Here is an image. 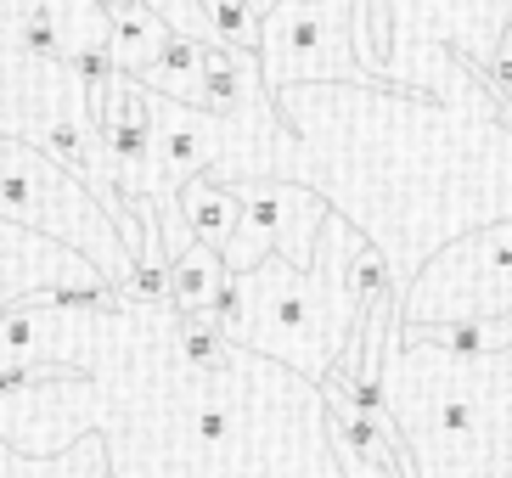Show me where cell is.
I'll list each match as a JSON object with an SVG mask.
<instances>
[{"instance_id": "cell-1", "label": "cell", "mask_w": 512, "mask_h": 478, "mask_svg": "<svg viewBox=\"0 0 512 478\" xmlns=\"http://www.w3.org/2000/svg\"><path fill=\"white\" fill-rule=\"evenodd\" d=\"M220 276H226L220 248L192 242V248L169 265V304H175V310H197V304H209V293L220 287Z\"/></svg>"}, {"instance_id": "cell-2", "label": "cell", "mask_w": 512, "mask_h": 478, "mask_svg": "<svg viewBox=\"0 0 512 478\" xmlns=\"http://www.w3.org/2000/svg\"><path fill=\"white\" fill-rule=\"evenodd\" d=\"M411 338H428V344L451 349V355H462V360H479V355H490V349L512 344V332H490V327H479V321H451V327H428V332H411Z\"/></svg>"}, {"instance_id": "cell-3", "label": "cell", "mask_w": 512, "mask_h": 478, "mask_svg": "<svg viewBox=\"0 0 512 478\" xmlns=\"http://www.w3.org/2000/svg\"><path fill=\"white\" fill-rule=\"evenodd\" d=\"M175 332L186 344V360L203 366V372H220L226 366V344H220V327H214L203 310H175Z\"/></svg>"}, {"instance_id": "cell-4", "label": "cell", "mask_w": 512, "mask_h": 478, "mask_svg": "<svg viewBox=\"0 0 512 478\" xmlns=\"http://www.w3.org/2000/svg\"><path fill=\"white\" fill-rule=\"evenodd\" d=\"M197 186H203L209 197H197V192L186 197V225L197 231V242H209V248H226V242H231V225H237V214H231L220 197H214V186H209L203 175H197Z\"/></svg>"}, {"instance_id": "cell-5", "label": "cell", "mask_w": 512, "mask_h": 478, "mask_svg": "<svg viewBox=\"0 0 512 478\" xmlns=\"http://www.w3.org/2000/svg\"><path fill=\"white\" fill-rule=\"evenodd\" d=\"M203 12L220 23V34H226L231 45H242V51H254L259 57V34H254V12L242 6V0H203Z\"/></svg>"}, {"instance_id": "cell-6", "label": "cell", "mask_w": 512, "mask_h": 478, "mask_svg": "<svg viewBox=\"0 0 512 478\" xmlns=\"http://www.w3.org/2000/svg\"><path fill=\"white\" fill-rule=\"evenodd\" d=\"M107 23H113V34H119L124 45H164L158 40V29H152V17L136 12V0H102Z\"/></svg>"}, {"instance_id": "cell-7", "label": "cell", "mask_w": 512, "mask_h": 478, "mask_svg": "<svg viewBox=\"0 0 512 478\" xmlns=\"http://www.w3.org/2000/svg\"><path fill=\"white\" fill-rule=\"evenodd\" d=\"M74 68H79V79H85V90H91L96 119H102V90H113V45H79Z\"/></svg>"}, {"instance_id": "cell-8", "label": "cell", "mask_w": 512, "mask_h": 478, "mask_svg": "<svg viewBox=\"0 0 512 478\" xmlns=\"http://www.w3.org/2000/svg\"><path fill=\"white\" fill-rule=\"evenodd\" d=\"M46 147L57 152L62 158V169H68V175H79V186H85V141H79V124H51L46 130Z\"/></svg>"}, {"instance_id": "cell-9", "label": "cell", "mask_w": 512, "mask_h": 478, "mask_svg": "<svg viewBox=\"0 0 512 478\" xmlns=\"http://www.w3.org/2000/svg\"><path fill=\"white\" fill-rule=\"evenodd\" d=\"M383 293H389V265H383L377 254H366L361 265H355V310L366 315Z\"/></svg>"}, {"instance_id": "cell-10", "label": "cell", "mask_w": 512, "mask_h": 478, "mask_svg": "<svg viewBox=\"0 0 512 478\" xmlns=\"http://www.w3.org/2000/svg\"><path fill=\"white\" fill-rule=\"evenodd\" d=\"M203 315H209L220 332H226L231 321L242 315V276H237V270H226V276H220V287L209 293V310H203Z\"/></svg>"}, {"instance_id": "cell-11", "label": "cell", "mask_w": 512, "mask_h": 478, "mask_svg": "<svg viewBox=\"0 0 512 478\" xmlns=\"http://www.w3.org/2000/svg\"><path fill=\"white\" fill-rule=\"evenodd\" d=\"M57 377H68V383H85V372H74V366H0V394L6 389H29V383H57Z\"/></svg>"}, {"instance_id": "cell-12", "label": "cell", "mask_w": 512, "mask_h": 478, "mask_svg": "<svg viewBox=\"0 0 512 478\" xmlns=\"http://www.w3.org/2000/svg\"><path fill=\"white\" fill-rule=\"evenodd\" d=\"M23 45H29L34 57H62V40H57V23H51V6H34L29 23H23Z\"/></svg>"}, {"instance_id": "cell-13", "label": "cell", "mask_w": 512, "mask_h": 478, "mask_svg": "<svg viewBox=\"0 0 512 478\" xmlns=\"http://www.w3.org/2000/svg\"><path fill=\"white\" fill-rule=\"evenodd\" d=\"M29 304H62V310H113V293H91V287H51V293H34Z\"/></svg>"}, {"instance_id": "cell-14", "label": "cell", "mask_w": 512, "mask_h": 478, "mask_svg": "<svg viewBox=\"0 0 512 478\" xmlns=\"http://www.w3.org/2000/svg\"><path fill=\"white\" fill-rule=\"evenodd\" d=\"M130 287H136V299L164 304L169 299V265H164V259H141V265L130 270Z\"/></svg>"}, {"instance_id": "cell-15", "label": "cell", "mask_w": 512, "mask_h": 478, "mask_svg": "<svg viewBox=\"0 0 512 478\" xmlns=\"http://www.w3.org/2000/svg\"><path fill=\"white\" fill-rule=\"evenodd\" d=\"M158 62H164V74H197V40H164Z\"/></svg>"}, {"instance_id": "cell-16", "label": "cell", "mask_w": 512, "mask_h": 478, "mask_svg": "<svg viewBox=\"0 0 512 478\" xmlns=\"http://www.w3.org/2000/svg\"><path fill=\"white\" fill-rule=\"evenodd\" d=\"M0 344H6V349H29L34 344V321L23 310H6V315H0Z\"/></svg>"}, {"instance_id": "cell-17", "label": "cell", "mask_w": 512, "mask_h": 478, "mask_svg": "<svg viewBox=\"0 0 512 478\" xmlns=\"http://www.w3.org/2000/svg\"><path fill=\"white\" fill-rule=\"evenodd\" d=\"M226 428H231L226 405H203V411H197V434L209 439V445H220V439H226Z\"/></svg>"}, {"instance_id": "cell-18", "label": "cell", "mask_w": 512, "mask_h": 478, "mask_svg": "<svg viewBox=\"0 0 512 478\" xmlns=\"http://www.w3.org/2000/svg\"><path fill=\"white\" fill-rule=\"evenodd\" d=\"M490 74H496V90H501V96H512V29L501 34V45H496V62H490Z\"/></svg>"}, {"instance_id": "cell-19", "label": "cell", "mask_w": 512, "mask_h": 478, "mask_svg": "<svg viewBox=\"0 0 512 478\" xmlns=\"http://www.w3.org/2000/svg\"><path fill=\"white\" fill-rule=\"evenodd\" d=\"M439 428H451V434H473V405H467V400L439 405Z\"/></svg>"}, {"instance_id": "cell-20", "label": "cell", "mask_w": 512, "mask_h": 478, "mask_svg": "<svg viewBox=\"0 0 512 478\" xmlns=\"http://www.w3.org/2000/svg\"><path fill=\"white\" fill-rule=\"evenodd\" d=\"M287 45H293V51H316L321 45V17H299V23L287 29Z\"/></svg>"}, {"instance_id": "cell-21", "label": "cell", "mask_w": 512, "mask_h": 478, "mask_svg": "<svg viewBox=\"0 0 512 478\" xmlns=\"http://www.w3.org/2000/svg\"><path fill=\"white\" fill-rule=\"evenodd\" d=\"M169 158H175V164L197 158V135H192V130H175V135H169Z\"/></svg>"}, {"instance_id": "cell-22", "label": "cell", "mask_w": 512, "mask_h": 478, "mask_svg": "<svg viewBox=\"0 0 512 478\" xmlns=\"http://www.w3.org/2000/svg\"><path fill=\"white\" fill-rule=\"evenodd\" d=\"M107 478H113V473H107Z\"/></svg>"}]
</instances>
